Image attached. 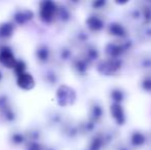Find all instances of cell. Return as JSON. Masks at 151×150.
<instances>
[{"label":"cell","mask_w":151,"mask_h":150,"mask_svg":"<svg viewBox=\"0 0 151 150\" xmlns=\"http://www.w3.org/2000/svg\"><path fill=\"white\" fill-rule=\"evenodd\" d=\"M14 32V27L9 23H4L0 26V36L9 37Z\"/></svg>","instance_id":"4"},{"label":"cell","mask_w":151,"mask_h":150,"mask_svg":"<svg viewBox=\"0 0 151 150\" xmlns=\"http://www.w3.org/2000/svg\"><path fill=\"white\" fill-rule=\"evenodd\" d=\"M56 12V5L52 1H44L40 6V17L45 22H50Z\"/></svg>","instance_id":"1"},{"label":"cell","mask_w":151,"mask_h":150,"mask_svg":"<svg viewBox=\"0 0 151 150\" xmlns=\"http://www.w3.org/2000/svg\"><path fill=\"white\" fill-rule=\"evenodd\" d=\"M37 55H38V58H39L40 60L44 61V60H46V59H47L48 52H47V50H46V48L42 47V48H40V50H38Z\"/></svg>","instance_id":"8"},{"label":"cell","mask_w":151,"mask_h":150,"mask_svg":"<svg viewBox=\"0 0 151 150\" xmlns=\"http://www.w3.org/2000/svg\"><path fill=\"white\" fill-rule=\"evenodd\" d=\"M17 83L20 86L21 88L25 90H30L34 88L35 85V80H34L33 76L30 73L24 72L22 74L18 75V80H17Z\"/></svg>","instance_id":"2"},{"label":"cell","mask_w":151,"mask_h":150,"mask_svg":"<svg viewBox=\"0 0 151 150\" xmlns=\"http://www.w3.org/2000/svg\"><path fill=\"white\" fill-rule=\"evenodd\" d=\"M32 16H33V14L30 11V10H26V11H23V12H19V14H17L16 16V20L18 23H20V24H23V23L27 22L28 20H30L32 18Z\"/></svg>","instance_id":"5"},{"label":"cell","mask_w":151,"mask_h":150,"mask_svg":"<svg viewBox=\"0 0 151 150\" xmlns=\"http://www.w3.org/2000/svg\"><path fill=\"white\" fill-rule=\"evenodd\" d=\"M0 63L7 68H14L17 60L9 50H2L0 52Z\"/></svg>","instance_id":"3"},{"label":"cell","mask_w":151,"mask_h":150,"mask_svg":"<svg viewBox=\"0 0 151 150\" xmlns=\"http://www.w3.org/2000/svg\"><path fill=\"white\" fill-rule=\"evenodd\" d=\"M88 26L91 27V29H99L101 28V22H100L98 19H95V18H91L88 20Z\"/></svg>","instance_id":"7"},{"label":"cell","mask_w":151,"mask_h":150,"mask_svg":"<svg viewBox=\"0 0 151 150\" xmlns=\"http://www.w3.org/2000/svg\"><path fill=\"white\" fill-rule=\"evenodd\" d=\"M25 69H26V66H25L24 63L21 62V61H17V64H16V66H14V70H16V72L18 73V75L24 73Z\"/></svg>","instance_id":"6"}]
</instances>
